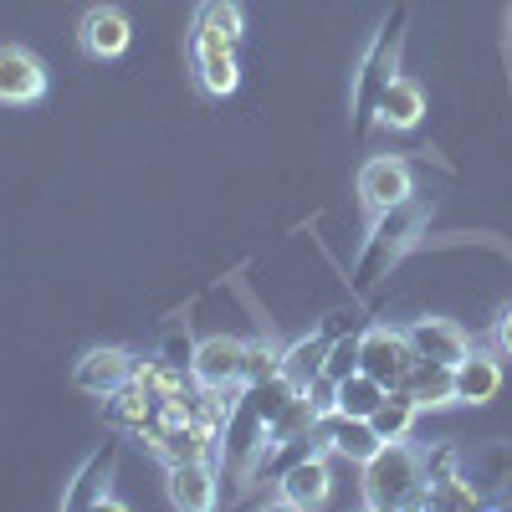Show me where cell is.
Here are the masks:
<instances>
[{"mask_svg":"<svg viewBox=\"0 0 512 512\" xmlns=\"http://www.w3.org/2000/svg\"><path fill=\"white\" fill-rule=\"evenodd\" d=\"M364 507L390 512V507H425V451H415L410 441H384L369 461H364Z\"/></svg>","mask_w":512,"mask_h":512,"instance_id":"1","label":"cell"},{"mask_svg":"<svg viewBox=\"0 0 512 512\" xmlns=\"http://www.w3.org/2000/svg\"><path fill=\"white\" fill-rule=\"evenodd\" d=\"M425 210L415 195L410 200H400V205H390V210H379L374 216V226H369V241H364V251H359V267H354V287H369V282H379L384 272H390L400 256L415 246V236H420V226H425Z\"/></svg>","mask_w":512,"mask_h":512,"instance_id":"2","label":"cell"},{"mask_svg":"<svg viewBox=\"0 0 512 512\" xmlns=\"http://www.w3.org/2000/svg\"><path fill=\"white\" fill-rule=\"evenodd\" d=\"M415 344H410V333L405 328H364L359 333V369L369 374V379H379L384 390H400L405 384V374L415 369Z\"/></svg>","mask_w":512,"mask_h":512,"instance_id":"3","label":"cell"},{"mask_svg":"<svg viewBox=\"0 0 512 512\" xmlns=\"http://www.w3.org/2000/svg\"><path fill=\"white\" fill-rule=\"evenodd\" d=\"M333 497V461L328 451H303L297 461H287V472L277 477V502L292 512H313Z\"/></svg>","mask_w":512,"mask_h":512,"instance_id":"4","label":"cell"},{"mask_svg":"<svg viewBox=\"0 0 512 512\" xmlns=\"http://www.w3.org/2000/svg\"><path fill=\"white\" fill-rule=\"evenodd\" d=\"M400 41H405V11H395L390 21L379 26L374 47H369V52H364V62H359V77H354V103H359V113H374V98H379V88L395 77V62H400Z\"/></svg>","mask_w":512,"mask_h":512,"instance_id":"5","label":"cell"},{"mask_svg":"<svg viewBox=\"0 0 512 512\" xmlns=\"http://www.w3.org/2000/svg\"><path fill=\"white\" fill-rule=\"evenodd\" d=\"M415 195V169H410V159H400V154H374V159H364V169H359V200L369 205V216H379V210H390V205H400V200H410Z\"/></svg>","mask_w":512,"mask_h":512,"instance_id":"6","label":"cell"},{"mask_svg":"<svg viewBox=\"0 0 512 512\" xmlns=\"http://www.w3.org/2000/svg\"><path fill=\"white\" fill-rule=\"evenodd\" d=\"M47 98V67L36 52L0 41V108H31Z\"/></svg>","mask_w":512,"mask_h":512,"instance_id":"7","label":"cell"},{"mask_svg":"<svg viewBox=\"0 0 512 512\" xmlns=\"http://www.w3.org/2000/svg\"><path fill=\"white\" fill-rule=\"evenodd\" d=\"M241 338L210 333L190 354V384L195 390H241Z\"/></svg>","mask_w":512,"mask_h":512,"instance_id":"8","label":"cell"},{"mask_svg":"<svg viewBox=\"0 0 512 512\" xmlns=\"http://www.w3.org/2000/svg\"><path fill=\"white\" fill-rule=\"evenodd\" d=\"M77 47L93 62H118L128 47H134V21H128V11H118V6H93L77 21Z\"/></svg>","mask_w":512,"mask_h":512,"instance_id":"9","label":"cell"},{"mask_svg":"<svg viewBox=\"0 0 512 512\" xmlns=\"http://www.w3.org/2000/svg\"><path fill=\"white\" fill-rule=\"evenodd\" d=\"M190 52H195V82H200L205 98H231L241 88V62H236L231 41L190 31Z\"/></svg>","mask_w":512,"mask_h":512,"instance_id":"10","label":"cell"},{"mask_svg":"<svg viewBox=\"0 0 512 512\" xmlns=\"http://www.w3.org/2000/svg\"><path fill=\"white\" fill-rule=\"evenodd\" d=\"M169 472V502L185 512H210L221 502V466L216 456H195V461H175Z\"/></svg>","mask_w":512,"mask_h":512,"instance_id":"11","label":"cell"},{"mask_svg":"<svg viewBox=\"0 0 512 512\" xmlns=\"http://www.w3.org/2000/svg\"><path fill=\"white\" fill-rule=\"evenodd\" d=\"M128 369H134V354L118 349V344H98L72 364V384L93 400H108L118 384H128Z\"/></svg>","mask_w":512,"mask_h":512,"instance_id":"12","label":"cell"},{"mask_svg":"<svg viewBox=\"0 0 512 512\" xmlns=\"http://www.w3.org/2000/svg\"><path fill=\"white\" fill-rule=\"evenodd\" d=\"M313 441H318V451H328V456H338V461H354V466H364V461L384 446V441L374 436L369 420H349V415H338V410L318 420Z\"/></svg>","mask_w":512,"mask_h":512,"instance_id":"13","label":"cell"},{"mask_svg":"<svg viewBox=\"0 0 512 512\" xmlns=\"http://www.w3.org/2000/svg\"><path fill=\"white\" fill-rule=\"evenodd\" d=\"M113 472H118V441H103V446H98L88 461L77 466L72 487L62 492V507H118V502L108 497Z\"/></svg>","mask_w":512,"mask_h":512,"instance_id":"14","label":"cell"},{"mask_svg":"<svg viewBox=\"0 0 512 512\" xmlns=\"http://www.w3.org/2000/svg\"><path fill=\"white\" fill-rule=\"evenodd\" d=\"M410 344L420 359H436V364H461L472 354V333H466L456 318H415L410 328Z\"/></svg>","mask_w":512,"mask_h":512,"instance_id":"15","label":"cell"},{"mask_svg":"<svg viewBox=\"0 0 512 512\" xmlns=\"http://www.w3.org/2000/svg\"><path fill=\"white\" fill-rule=\"evenodd\" d=\"M420 118H425V88L415 77H390L379 88V98H374V123L379 128H395V134H410V128H420Z\"/></svg>","mask_w":512,"mask_h":512,"instance_id":"16","label":"cell"},{"mask_svg":"<svg viewBox=\"0 0 512 512\" xmlns=\"http://www.w3.org/2000/svg\"><path fill=\"white\" fill-rule=\"evenodd\" d=\"M451 384H456V405H492L502 395V354L472 349L461 364H451Z\"/></svg>","mask_w":512,"mask_h":512,"instance_id":"17","label":"cell"},{"mask_svg":"<svg viewBox=\"0 0 512 512\" xmlns=\"http://www.w3.org/2000/svg\"><path fill=\"white\" fill-rule=\"evenodd\" d=\"M400 390L420 405V415L425 410H446V405H456V384H451V364H436V359H415V369L405 374V384Z\"/></svg>","mask_w":512,"mask_h":512,"instance_id":"18","label":"cell"},{"mask_svg":"<svg viewBox=\"0 0 512 512\" xmlns=\"http://www.w3.org/2000/svg\"><path fill=\"white\" fill-rule=\"evenodd\" d=\"M190 31H195V36H221V41H231V47H241V36H246L241 0H200Z\"/></svg>","mask_w":512,"mask_h":512,"instance_id":"19","label":"cell"},{"mask_svg":"<svg viewBox=\"0 0 512 512\" xmlns=\"http://www.w3.org/2000/svg\"><path fill=\"white\" fill-rule=\"evenodd\" d=\"M425 507H436V512H472V507H482V492L472 487V477H466V472L446 466V472H431Z\"/></svg>","mask_w":512,"mask_h":512,"instance_id":"20","label":"cell"},{"mask_svg":"<svg viewBox=\"0 0 512 512\" xmlns=\"http://www.w3.org/2000/svg\"><path fill=\"white\" fill-rule=\"evenodd\" d=\"M415 420H420V405H415L405 390H390V395L379 400V410L369 415V425H374L379 441H410V436H415Z\"/></svg>","mask_w":512,"mask_h":512,"instance_id":"21","label":"cell"},{"mask_svg":"<svg viewBox=\"0 0 512 512\" xmlns=\"http://www.w3.org/2000/svg\"><path fill=\"white\" fill-rule=\"evenodd\" d=\"M108 405V420L118 425V431H144V425L154 420V395L144 390V384H134V379H128V384H118V390L103 400Z\"/></svg>","mask_w":512,"mask_h":512,"instance_id":"22","label":"cell"},{"mask_svg":"<svg viewBox=\"0 0 512 512\" xmlns=\"http://www.w3.org/2000/svg\"><path fill=\"white\" fill-rule=\"evenodd\" d=\"M384 395H390V390H384V384L379 379H369L364 369H354V374H344V379H338V415H349V420H369L374 410H379V400Z\"/></svg>","mask_w":512,"mask_h":512,"instance_id":"23","label":"cell"},{"mask_svg":"<svg viewBox=\"0 0 512 512\" xmlns=\"http://www.w3.org/2000/svg\"><path fill=\"white\" fill-rule=\"evenodd\" d=\"M323 359H328V338L323 333H308V338H297V344L282 349V374L297 384V390H303L308 379L323 374Z\"/></svg>","mask_w":512,"mask_h":512,"instance_id":"24","label":"cell"},{"mask_svg":"<svg viewBox=\"0 0 512 512\" xmlns=\"http://www.w3.org/2000/svg\"><path fill=\"white\" fill-rule=\"evenodd\" d=\"M282 349L277 338H251V344L241 349V390H251V384H262V379H277L282 374Z\"/></svg>","mask_w":512,"mask_h":512,"instance_id":"25","label":"cell"},{"mask_svg":"<svg viewBox=\"0 0 512 512\" xmlns=\"http://www.w3.org/2000/svg\"><path fill=\"white\" fill-rule=\"evenodd\" d=\"M359 369V333H338L328 338V359H323V374L328 379H344Z\"/></svg>","mask_w":512,"mask_h":512,"instance_id":"26","label":"cell"},{"mask_svg":"<svg viewBox=\"0 0 512 512\" xmlns=\"http://www.w3.org/2000/svg\"><path fill=\"white\" fill-rule=\"evenodd\" d=\"M190 354H195V344H190V338H180V333H169L164 349H159V359H169L175 369H190Z\"/></svg>","mask_w":512,"mask_h":512,"instance_id":"27","label":"cell"},{"mask_svg":"<svg viewBox=\"0 0 512 512\" xmlns=\"http://www.w3.org/2000/svg\"><path fill=\"white\" fill-rule=\"evenodd\" d=\"M492 344H497V354L502 359H512V308L497 318V333H492Z\"/></svg>","mask_w":512,"mask_h":512,"instance_id":"28","label":"cell"}]
</instances>
